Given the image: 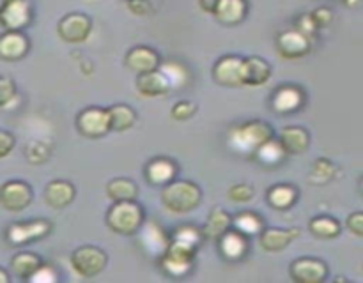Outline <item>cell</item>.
I'll return each instance as SVG.
<instances>
[{
    "mask_svg": "<svg viewBox=\"0 0 363 283\" xmlns=\"http://www.w3.org/2000/svg\"><path fill=\"white\" fill-rule=\"evenodd\" d=\"M202 193L197 184L190 180H172L162 191L165 209L174 214H188L201 205Z\"/></svg>",
    "mask_w": 363,
    "mask_h": 283,
    "instance_id": "obj_2",
    "label": "cell"
},
{
    "mask_svg": "<svg viewBox=\"0 0 363 283\" xmlns=\"http://www.w3.org/2000/svg\"><path fill=\"white\" fill-rule=\"evenodd\" d=\"M308 229L315 237L321 239H333L340 233V223L332 216H318L308 223Z\"/></svg>",
    "mask_w": 363,
    "mask_h": 283,
    "instance_id": "obj_32",
    "label": "cell"
},
{
    "mask_svg": "<svg viewBox=\"0 0 363 283\" xmlns=\"http://www.w3.org/2000/svg\"><path fill=\"white\" fill-rule=\"evenodd\" d=\"M254 197V187L248 186V184H236L229 190V198L238 204H245V202H250Z\"/></svg>",
    "mask_w": 363,
    "mask_h": 283,
    "instance_id": "obj_38",
    "label": "cell"
},
{
    "mask_svg": "<svg viewBox=\"0 0 363 283\" xmlns=\"http://www.w3.org/2000/svg\"><path fill=\"white\" fill-rule=\"evenodd\" d=\"M230 223H233V219H230V216L227 214L223 209H215V211L209 214L202 232H204L206 239L220 241L227 232H229Z\"/></svg>",
    "mask_w": 363,
    "mask_h": 283,
    "instance_id": "obj_26",
    "label": "cell"
},
{
    "mask_svg": "<svg viewBox=\"0 0 363 283\" xmlns=\"http://www.w3.org/2000/svg\"><path fill=\"white\" fill-rule=\"evenodd\" d=\"M16 99V87H14V81L11 78L2 76L0 78V105L2 108H7L11 101Z\"/></svg>",
    "mask_w": 363,
    "mask_h": 283,
    "instance_id": "obj_37",
    "label": "cell"
},
{
    "mask_svg": "<svg viewBox=\"0 0 363 283\" xmlns=\"http://www.w3.org/2000/svg\"><path fill=\"white\" fill-rule=\"evenodd\" d=\"M195 112H197V106L191 101H179L172 106V117L176 120L190 119Z\"/></svg>",
    "mask_w": 363,
    "mask_h": 283,
    "instance_id": "obj_41",
    "label": "cell"
},
{
    "mask_svg": "<svg viewBox=\"0 0 363 283\" xmlns=\"http://www.w3.org/2000/svg\"><path fill=\"white\" fill-rule=\"evenodd\" d=\"M4 2H9V0H4Z\"/></svg>",
    "mask_w": 363,
    "mask_h": 283,
    "instance_id": "obj_50",
    "label": "cell"
},
{
    "mask_svg": "<svg viewBox=\"0 0 363 283\" xmlns=\"http://www.w3.org/2000/svg\"><path fill=\"white\" fill-rule=\"evenodd\" d=\"M197 248L188 246V244L179 243V241H172L170 243L169 251L160 258L162 269L170 276H184L190 272L191 264H194V257Z\"/></svg>",
    "mask_w": 363,
    "mask_h": 283,
    "instance_id": "obj_5",
    "label": "cell"
},
{
    "mask_svg": "<svg viewBox=\"0 0 363 283\" xmlns=\"http://www.w3.org/2000/svg\"><path fill=\"white\" fill-rule=\"evenodd\" d=\"M344 4H346L347 7H354L358 4V0H344Z\"/></svg>",
    "mask_w": 363,
    "mask_h": 283,
    "instance_id": "obj_49",
    "label": "cell"
},
{
    "mask_svg": "<svg viewBox=\"0 0 363 283\" xmlns=\"http://www.w3.org/2000/svg\"><path fill=\"white\" fill-rule=\"evenodd\" d=\"M273 138V127L264 120H248V122L234 126L227 134V144L236 154L255 156L262 144Z\"/></svg>",
    "mask_w": 363,
    "mask_h": 283,
    "instance_id": "obj_1",
    "label": "cell"
},
{
    "mask_svg": "<svg viewBox=\"0 0 363 283\" xmlns=\"http://www.w3.org/2000/svg\"><path fill=\"white\" fill-rule=\"evenodd\" d=\"M137 91L145 98H158V96H165L167 92L172 91V85L162 69H156L151 73L138 74Z\"/></svg>",
    "mask_w": 363,
    "mask_h": 283,
    "instance_id": "obj_17",
    "label": "cell"
},
{
    "mask_svg": "<svg viewBox=\"0 0 363 283\" xmlns=\"http://www.w3.org/2000/svg\"><path fill=\"white\" fill-rule=\"evenodd\" d=\"M312 16H314L315 23H318L319 28L326 27V25L332 23V20H333V13L330 7H318V9L312 13Z\"/></svg>",
    "mask_w": 363,
    "mask_h": 283,
    "instance_id": "obj_44",
    "label": "cell"
},
{
    "mask_svg": "<svg viewBox=\"0 0 363 283\" xmlns=\"http://www.w3.org/2000/svg\"><path fill=\"white\" fill-rule=\"evenodd\" d=\"M312 48V41L308 35L300 32L298 28L280 32L277 37V52L287 60H296L307 55Z\"/></svg>",
    "mask_w": 363,
    "mask_h": 283,
    "instance_id": "obj_8",
    "label": "cell"
},
{
    "mask_svg": "<svg viewBox=\"0 0 363 283\" xmlns=\"http://www.w3.org/2000/svg\"><path fill=\"white\" fill-rule=\"evenodd\" d=\"M91 18L87 14L82 13H71L66 14L62 20L57 25V32L62 41L71 42V45H78V42L87 41L89 34H91Z\"/></svg>",
    "mask_w": 363,
    "mask_h": 283,
    "instance_id": "obj_9",
    "label": "cell"
},
{
    "mask_svg": "<svg viewBox=\"0 0 363 283\" xmlns=\"http://www.w3.org/2000/svg\"><path fill=\"white\" fill-rule=\"evenodd\" d=\"M333 173H335V166H333V163L330 161V159H315L314 165H312V170H311V180H314L315 184H325L328 183V180H332Z\"/></svg>",
    "mask_w": 363,
    "mask_h": 283,
    "instance_id": "obj_35",
    "label": "cell"
},
{
    "mask_svg": "<svg viewBox=\"0 0 363 283\" xmlns=\"http://www.w3.org/2000/svg\"><path fill=\"white\" fill-rule=\"evenodd\" d=\"M247 11V0H222L218 9L215 11V16L223 25H238L245 20Z\"/></svg>",
    "mask_w": 363,
    "mask_h": 283,
    "instance_id": "obj_25",
    "label": "cell"
},
{
    "mask_svg": "<svg viewBox=\"0 0 363 283\" xmlns=\"http://www.w3.org/2000/svg\"><path fill=\"white\" fill-rule=\"evenodd\" d=\"M294 23H296L298 30L303 32V34L308 35V37H312V35H314L319 28L318 23H315L314 16H312V13L301 14V16L296 18V21H294Z\"/></svg>",
    "mask_w": 363,
    "mask_h": 283,
    "instance_id": "obj_42",
    "label": "cell"
},
{
    "mask_svg": "<svg viewBox=\"0 0 363 283\" xmlns=\"http://www.w3.org/2000/svg\"><path fill=\"white\" fill-rule=\"evenodd\" d=\"M77 127L84 137L99 138L105 137L112 127H110L108 110L91 106V108L82 110L80 115L77 117Z\"/></svg>",
    "mask_w": 363,
    "mask_h": 283,
    "instance_id": "obj_6",
    "label": "cell"
},
{
    "mask_svg": "<svg viewBox=\"0 0 363 283\" xmlns=\"http://www.w3.org/2000/svg\"><path fill=\"white\" fill-rule=\"evenodd\" d=\"M220 2H222V0H199L202 11H206V13H211V14H215V11L218 9Z\"/></svg>",
    "mask_w": 363,
    "mask_h": 283,
    "instance_id": "obj_47",
    "label": "cell"
},
{
    "mask_svg": "<svg viewBox=\"0 0 363 283\" xmlns=\"http://www.w3.org/2000/svg\"><path fill=\"white\" fill-rule=\"evenodd\" d=\"M362 187H363V184H362Z\"/></svg>",
    "mask_w": 363,
    "mask_h": 283,
    "instance_id": "obj_51",
    "label": "cell"
},
{
    "mask_svg": "<svg viewBox=\"0 0 363 283\" xmlns=\"http://www.w3.org/2000/svg\"><path fill=\"white\" fill-rule=\"evenodd\" d=\"M286 156L287 151L284 149L282 142L273 140V138L266 142V144H262L261 147H259V151L255 152V158H257L264 166H269V168L279 166L280 163L286 159Z\"/></svg>",
    "mask_w": 363,
    "mask_h": 283,
    "instance_id": "obj_28",
    "label": "cell"
},
{
    "mask_svg": "<svg viewBox=\"0 0 363 283\" xmlns=\"http://www.w3.org/2000/svg\"><path fill=\"white\" fill-rule=\"evenodd\" d=\"M233 226L238 232L245 233V236H255V233H261L262 230H264L262 219L252 211L240 212V214L233 219Z\"/></svg>",
    "mask_w": 363,
    "mask_h": 283,
    "instance_id": "obj_33",
    "label": "cell"
},
{
    "mask_svg": "<svg viewBox=\"0 0 363 283\" xmlns=\"http://www.w3.org/2000/svg\"><path fill=\"white\" fill-rule=\"evenodd\" d=\"M106 253L96 246H82L71 255V267L82 278H94L106 267Z\"/></svg>",
    "mask_w": 363,
    "mask_h": 283,
    "instance_id": "obj_4",
    "label": "cell"
},
{
    "mask_svg": "<svg viewBox=\"0 0 363 283\" xmlns=\"http://www.w3.org/2000/svg\"><path fill=\"white\" fill-rule=\"evenodd\" d=\"M204 236V232H199L195 226L191 225H181L179 229L174 230L172 241H179V243L190 244V246L199 248L201 246V239Z\"/></svg>",
    "mask_w": 363,
    "mask_h": 283,
    "instance_id": "obj_36",
    "label": "cell"
},
{
    "mask_svg": "<svg viewBox=\"0 0 363 283\" xmlns=\"http://www.w3.org/2000/svg\"><path fill=\"white\" fill-rule=\"evenodd\" d=\"M291 278L298 283H321L328 276V267L319 258H298L289 267Z\"/></svg>",
    "mask_w": 363,
    "mask_h": 283,
    "instance_id": "obj_14",
    "label": "cell"
},
{
    "mask_svg": "<svg viewBox=\"0 0 363 283\" xmlns=\"http://www.w3.org/2000/svg\"><path fill=\"white\" fill-rule=\"evenodd\" d=\"M32 20L30 0H9L2 4L0 21L6 30H21Z\"/></svg>",
    "mask_w": 363,
    "mask_h": 283,
    "instance_id": "obj_13",
    "label": "cell"
},
{
    "mask_svg": "<svg viewBox=\"0 0 363 283\" xmlns=\"http://www.w3.org/2000/svg\"><path fill=\"white\" fill-rule=\"evenodd\" d=\"M160 69L167 74L172 88H183L188 83V80H190L186 67L179 62H165Z\"/></svg>",
    "mask_w": 363,
    "mask_h": 283,
    "instance_id": "obj_34",
    "label": "cell"
},
{
    "mask_svg": "<svg viewBox=\"0 0 363 283\" xmlns=\"http://www.w3.org/2000/svg\"><path fill=\"white\" fill-rule=\"evenodd\" d=\"M347 229L354 233V236L363 237V212H353L347 218Z\"/></svg>",
    "mask_w": 363,
    "mask_h": 283,
    "instance_id": "obj_45",
    "label": "cell"
},
{
    "mask_svg": "<svg viewBox=\"0 0 363 283\" xmlns=\"http://www.w3.org/2000/svg\"><path fill=\"white\" fill-rule=\"evenodd\" d=\"M298 200V190L289 186V184H277V186L269 187L268 191V204L273 209L279 211H286V209L293 207Z\"/></svg>",
    "mask_w": 363,
    "mask_h": 283,
    "instance_id": "obj_27",
    "label": "cell"
},
{
    "mask_svg": "<svg viewBox=\"0 0 363 283\" xmlns=\"http://www.w3.org/2000/svg\"><path fill=\"white\" fill-rule=\"evenodd\" d=\"M48 147H46V144H43V142H34V144H30L27 147V159L30 163H34V165L45 161V159L48 158Z\"/></svg>",
    "mask_w": 363,
    "mask_h": 283,
    "instance_id": "obj_39",
    "label": "cell"
},
{
    "mask_svg": "<svg viewBox=\"0 0 363 283\" xmlns=\"http://www.w3.org/2000/svg\"><path fill=\"white\" fill-rule=\"evenodd\" d=\"M32 202V187L23 180H9L0 191V204L6 211L20 212Z\"/></svg>",
    "mask_w": 363,
    "mask_h": 283,
    "instance_id": "obj_12",
    "label": "cell"
},
{
    "mask_svg": "<svg viewBox=\"0 0 363 283\" xmlns=\"http://www.w3.org/2000/svg\"><path fill=\"white\" fill-rule=\"evenodd\" d=\"M280 142L287 154H301L311 145V134L301 126H289L280 133Z\"/></svg>",
    "mask_w": 363,
    "mask_h": 283,
    "instance_id": "obj_23",
    "label": "cell"
},
{
    "mask_svg": "<svg viewBox=\"0 0 363 283\" xmlns=\"http://www.w3.org/2000/svg\"><path fill=\"white\" fill-rule=\"evenodd\" d=\"M106 223L113 232L121 236H133L140 232L144 225V211L135 200L131 202H113L106 214Z\"/></svg>",
    "mask_w": 363,
    "mask_h": 283,
    "instance_id": "obj_3",
    "label": "cell"
},
{
    "mask_svg": "<svg viewBox=\"0 0 363 283\" xmlns=\"http://www.w3.org/2000/svg\"><path fill=\"white\" fill-rule=\"evenodd\" d=\"M30 42L21 30H6L0 37V57L4 60H20L27 55Z\"/></svg>",
    "mask_w": 363,
    "mask_h": 283,
    "instance_id": "obj_18",
    "label": "cell"
},
{
    "mask_svg": "<svg viewBox=\"0 0 363 283\" xmlns=\"http://www.w3.org/2000/svg\"><path fill=\"white\" fill-rule=\"evenodd\" d=\"M128 9L137 16H147L152 13L151 0H128Z\"/></svg>",
    "mask_w": 363,
    "mask_h": 283,
    "instance_id": "obj_43",
    "label": "cell"
},
{
    "mask_svg": "<svg viewBox=\"0 0 363 283\" xmlns=\"http://www.w3.org/2000/svg\"><path fill=\"white\" fill-rule=\"evenodd\" d=\"M14 147V137L9 131H2L0 133V158H6Z\"/></svg>",
    "mask_w": 363,
    "mask_h": 283,
    "instance_id": "obj_46",
    "label": "cell"
},
{
    "mask_svg": "<svg viewBox=\"0 0 363 283\" xmlns=\"http://www.w3.org/2000/svg\"><path fill=\"white\" fill-rule=\"evenodd\" d=\"M74 200V186L67 180H52L45 187V202L53 209H64Z\"/></svg>",
    "mask_w": 363,
    "mask_h": 283,
    "instance_id": "obj_21",
    "label": "cell"
},
{
    "mask_svg": "<svg viewBox=\"0 0 363 283\" xmlns=\"http://www.w3.org/2000/svg\"><path fill=\"white\" fill-rule=\"evenodd\" d=\"M247 236L238 232L236 229L229 230L225 236L220 239V251L227 260H240L247 253Z\"/></svg>",
    "mask_w": 363,
    "mask_h": 283,
    "instance_id": "obj_24",
    "label": "cell"
},
{
    "mask_svg": "<svg viewBox=\"0 0 363 283\" xmlns=\"http://www.w3.org/2000/svg\"><path fill=\"white\" fill-rule=\"evenodd\" d=\"M300 236V230L291 229V230H282V229H264L261 232V243L262 250L266 251H282L284 248L289 246L296 237Z\"/></svg>",
    "mask_w": 363,
    "mask_h": 283,
    "instance_id": "obj_22",
    "label": "cell"
},
{
    "mask_svg": "<svg viewBox=\"0 0 363 283\" xmlns=\"http://www.w3.org/2000/svg\"><path fill=\"white\" fill-rule=\"evenodd\" d=\"M106 195L113 202H131L137 198L138 187L133 180L119 177V179H113L106 184Z\"/></svg>",
    "mask_w": 363,
    "mask_h": 283,
    "instance_id": "obj_30",
    "label": "cell"
},
{
    "mask_svg": "<svg viewBox=\"0 0 363 283\" xmlns=\"http://www.w3.org/2000/svg\"><path fill=\"white\" fill-rule=\"evenodd\" d=\"M52 225L46 219H32V221H18L7 229L6 239L13 246H21V244L34 243L41 239L50 232Z\"/></svg>",
    "mask_w": 363,
    "mask_h": 283,
    "instance_id": "obj_7",
    "label": "cell"
},
{
    "mask_svg": "<svg viewBox=\"0 0 363 283\" xmlns=\"http://www.w3.org/2000/svg\"><path fill=\"white\" fill-rule=\"evenodd\" d=\"M272 78V66L262 57H248L243 60V81L248 87L264 85Z\"/></svg>",
    "mask_w": 363,
    "mask_h": 283,
    "instance_id": "obj_19",
    "label": "cell"
},
{
    "mask_svg": "<svg viewBox=\"0 0 363 283\" xmlns=\"http://www.w3.org/2000/svg\"><path fill=\"white\" fill-rule=\"evenodd\" d=\"M41 264L43 262L38 255L23 251V253H18L11 258V271H13L18 278L28 279L35 271H38Z\"/></svg>",
    "mask_w": 363,
    "mask_h": 283,
    "instance_id": "obj_29",
    "label": "cell"
},
{
    "mask_svg": "<svg viewBox=\"0 0 363 283\" xmlns=\"http://www.w3.org/2000/svg\"><path fill=\"white\" fill-rule=\"evenodd\" d=\"M176 173V163L167 158H156L145 166V179H147L149 184H155V186H167L169 183H172Z\"/></svg>",
    "mask_w": 363,
    "mask_h": 283,
    "instance_id": "obj_20",
    "label": "cell"
},
{
    "mask_svg": "<svg viewBox=\"0 0 363 283\" xmlns=\"http://www.w3.org/2000/svg\"><path fill=\"white\" fill-rule=\"evenodd\" d=\"M59 278L55 272V269L52 267V265H46V264H41L39 265L38 271L34 272V275L28 278V282H34V283H53L55 279Z\"/></svg>",
    "mask_w": 363,
    "mask_h": 283,
    "instance_id": "obj_40",
    "label": "cell"
},
{
    "mask_svg": "<svg viewBox=\"0 0 363 283\" xmlns=\"http://www.w3.org/2000/svg\"><path fill=\"white\" fill-rule=\"evenodd\" d=\"M126 66L137 74L160 69V55L149 46H135L126 53Z\"/></svg>",
    "mask_w": 363,
    "mask_h": 283,
    "instance_id": "obj_16",
    "label": "cell"
},
{
    "mask_svg": "<svg viewBox=\"0 0 363 283\" xmlns=\"http://www.w3.org/2000/svg\"><path fill=\"white\" fill-rule=\"evenodd\" d=\"M170 243H172V237L167 236V232L162 229L160 223L147 221L145 225H142L140 244L147 255L162 258L169 251Z\"/></svg>",
    "mask_w": 363,
    "mask_h": 283,
    "instance_id": "obj_11",
    "label": "cell"
},
{
    "mask_svg": "<svg viewBox=\"0 0 363 283\" xmlns=\"http://www.w3.org/2000/svg\"><path fill=\"white\" fill-rule=\"evenodd\" d=\"M243 60L240 57L227 55L216 60L213 66V78L223 87H243Z\"/></svg>",
    "mask_w": 363,
    "mask_h": 283,
    "instance_id": "obj_10",
    "label": "cell"
},
{
    "mask_svg": "<svg viewBox=\"0 0 363 283\" xmlns=\"http://www.w3.org/2000/svg\"><path fill=\"white\" fill-rule=\"evenodd\" d=\"M303 101L305 94L300 87H296V85H284V87H280L273 94L272 108L273 112L280 113V115H289V113L300 110Z\"/></svg>",
    "mask_w": 363,
    "mask_h": 283,
    "instance_id": "obj_15",
    "label": "cell"
},
{
    "mask_svg": "<svg viewBox=\"0 0 363 283\" xmlns=\"http://www.w3.org/2000/svg\"><path fill=\"white\" fill-rule=\"evenodd\" d=\"M0 283H9V276H7L6 269H0Z\"/></svg>",
    "mask_w": 363,
    "mask_h": 283,
    "instance_id": "obj_48",
    "label": "cell"
},
{
    "mask_svg": "<svg viewBox=\"0 0 363 283\" xmlns=\"http://www.w3.org/2000/svg\"><path fill=\"white\" fill-rule=\"evenodd\" d=\"M106 110H108L110 115V127L113 131L130 129V127H133L135 120H137V113L128 105H113Z\"/></svg>",
    "mask_w": 363,
    "mask_h": 283,
    "instance_id": "obj_31",
    "label": "cell"
}]
</instances>
